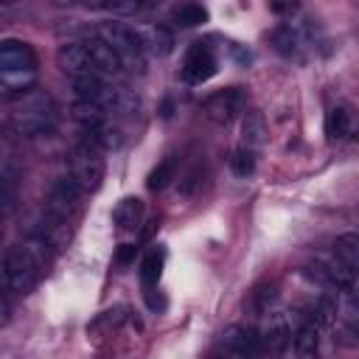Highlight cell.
<instances>
[{"mask_svg": "<svg viewBox=\"0 0 359 359\" xmlns=\"http://www.w3.org/2000/svg\"><path fill=\"white\" fill-rule=\"evenodd\" d=\"M50 252H53V247H48L36 236H28L22 244H11L3 255L6 289L14 294H28L36 286L42 269L50 264Z\"/></svg>", "mask_w": 359, "mask_h": 359, "instance_id": "6da1fadb", "label": "cell"}, {"mask_svg": "<svg viewBox=\"0 0 359 359\" xmlns=\"http://www.w3.org/2000/svg\"><path fill=\"white\" fill-rule=\"evenodd\" d=\"M8 126L22 137H36L50 132L56 123V104L45 90H31L17 98H8Z\"/></svg>", "mask_w": 359, "mask_h": 359, "instance_id": "7a4b0ae2", "label": "cell"}, {"mask_svg": "<svg viewBox=\"0 0 359 359\" xmlns=\"http://www.w3.org/2000/svg\"><path fill=\"white\" fill-rule=\"evenodd\" d=\"M95 36H101L123 62L126 70H135V73H143L146 70V45H143V36L129 28L126 22H101Z\"/></svg>", "mask_w": 359, "mask_h": 359, "instance_id": "3957f363", "label": "cell"}, {"mask_svg": "<svg viewBox=\"0 0 359 359\" xmlns=\"http://www.w3.org/2000/svg\"><path fill=\"white\" fill-rule=\"evenodd\" d=\"M70 177L76 180V185L81 191H98L101 182H104V160H101V151L79 143L73 151H70Z\"/></svg>", "mask_w": 359, "mask_h": 359, "instance_id": "277c9868", "label": "cell"}, {"mask_svg": "<svg viewBox=\"0 0 359 359\" xmlns=\"http://www.w3.org/2000/svg\"><path fill=\"white\" fill-rule=\"evenodd\" d=\"M81 188L76 185V180L67 174V177H59L50 191H48V199H45V213L62 219V222H70V216L76 213L79 202H81Z\"/></svg>", "mask_w": 359, "mask_h": 359, "instance_id": "5b68a950", "label": "cell"}, {"mask_svg": "<svg viewBox=\"0 0 359 359\" xmlns=\"http://www.w3.org/2000/svg\"><path fill=\"white\" fill-rule=\"evenodd\" d=\"M241 101H244V98H241V90H238V87H224V90H216L213 95L205 98L202 112H205L208 121H213V123H219V126H227V123L238 115Z\"/></svg>", "mask_w": 359, "mask_h": 359, "instance_id": "8992f818", "label": "cell"}, {"mask_svg": "<svg viewBox=\"0 0 359 359\" xmlns=\"http://www.w3.org/2000/svg\"><path fill=\"white\" fill-rule=\"evenodd\" d=\"M0 73H36V53L22 39L0 42Z\"/></svg>", "mask_w": 359, "mask_h": 359, "instance_id": "52a82bcc", "label": "cell"}, {"mask_svg": "<svg viewBox=\"0 0 359 359\" xmlns=\"http://www.w3.org/2000/svg\"><path fill=\"white\" fill-rule=\"evenodd\" d=\"M216 67L219 65H216V56H213L210 45L194 42L185 53V62H182V79L191 81V84H202L216 73Z\"/></svg>", "mask_w": 359, "mask_h": 359, "instance_id": "ba28073f", "label": "cell"}, {"mask_svg": "<svg viewBox=\"0 0 359 359\" xmlns=\"http://www.w3.org/2000/svg\"><path fill=\"white\" fill-rule=\"evenodd\" d=\"M222 345H224V359H255L261 348V337H255L252 328L230 325L222 334Z\"/></svg>", "mask_w": 359, "mask_h": 359, "instance_id": "9c48e42d", "label": "cell"}, {"mask_svg": "<svg viewBox=\"0 0 359 359\" xmlns=\"http://www.w3.org/2000/svg\"><path fill=\"white\" fill-rule=\"evenodd\" d=\"M87 53H90V62H93V73L101 76V79H118L126 67L121 62V56L101 39V36H90L87 42Z\"/></svg>", "mask_w": 359, "mask_h": 359, "instance_id": "30bf717a", "label": "cell"}, {"mask_svg": "<svg viewBox=\"0 0 359 359\" xmlns=\"http://www.w3.org/2000/svg\"><path fill=\"white\" fill-rule=\"evenodd\" d=\"M56 65H59V70L70 81L93 73V62H90V53H87V45L84 42H65L59 48V53H56Z\"/></svg>", "mask_w": 359, "mask_h": 359, "instance_id": "8fae6325", "label": "cell"}, {"mask_svg": "<svg viewBox=\"0 0 359 359\" xmlns=\"http://www.w3.org/2000/svg\"><path fill=\"white\" fill-rule=\"evenodd\" d=\"M98 104H101L107 112L112 109V112H118V115H135L137 107H140L137 95H135L129 87H123V84H107V90H104V95H101Z\"/></svg>", "mask_w": 359, "mask_h": 359, "instance_id": "7c38bea8", "label": "cell"}, {"mask_svg": "<svg viewBox=\"0 0 359 359\" xmlns=\"http://www.w3.org/2000/svg\"><path fill=\"white\" fill-rule=\"evenodd\" d=\"M289 323H286V317L280 314V311H275V309H269L266 314H264V328H261V342L266 345V348H272V351H283L286 348V342H289Z\"/></svg>", "mask_w": 359, "mask_h": 359, "instance_id": "4fadbf2b", "label": "cell"}, {"mask_svg": "<svg viewBox=\"0 0 359 359\" xmlns=\"http://www.w3.org/2000/svg\"><path fill=\"white\" fill-rule=\"evenodd\" d=\"M292 348H294L297 359H317V353H320V328L314 323H300L297 331H294Z\"/></svg>", "mask_w": 359, "mask_h": 359, "instance_id": "5bb4252c", "label": "cell"}, {"mask_svg": "<svg viewBox=\"0 0 359 359\" xmlns=\"http://www.w3.org/2000/svg\"><path fill=\"white\" fill-rule=\"evenodd\" d=\"M272 45L278 53L289 56V59H300V48H303V34L292 25V22H283L272 31Z\"/></svg>", "mask_w": 359, "mask_h": 359, "instance_id": "9a60e30c", "label": "cell"}, {"mask_svg": "<svg viewBox=\"0 0 359 359\" xmlns=\"http://www.w3.org/2000/svg\"><path fill=\"white\" fill-rule=\"evenodd\" d=\"M353 132V112L348 104H337L331 107L328 118H325V135L331 140H345Z\"/></svg>", "mask_w": 359, "mask_h": 359, "instance_id": "2e32d148", "label": "cell"}, {"mask_svg": "<svg viewBox=\"0 0 359 359\" xmlns=\"http://www.w3.org/2000/svg\"><path fill=\"white\" fill-rule=\"evenodd\" d=\"M81 143L104 154V151H115V149H121L123 135H121L118 129H112V126H107V123H104V126H98V129H84Z\"/></svg>", "mask_w": 359, "mask_h": 359, "instance_id": "e0dca14e", "label": "cell"}, {"mask_svg": "<svg viewBox=\"0 0 359 359\" xmlns=\"http://www.w3.org/2000/svg\"><path fill=\"white\" fill-rule=\"evenodd\" d=\"M140 219H143V202L137 199V196H126V199H121L118 205H115V210H112V222H115V227L118 230H135L137 224H140Z\"/></svg>", "mask_w": 359, "mask_h": 359, "instance_id": "ac0fdd59", "label": "cell"}, {"mask_svg": "<svg viewBox=\"0 0 359 359\" xmlns=\"http://www.w3.org/2000/svg\"><path fill=\"white\" fill-rule=\"evenodd\" d=\"M241 137H244V146L247 149H258L266 143V121L258 109H250L244 112V121H241Z\"/></svg>", "mask_w": 359, "mask_h": 359, "instance_id": "d6986e66", "label": "cell"}, {"mask_svg": "<svg viewBox=\"0 0 359 359\" xmlns=\"http://www.w3.org/2000/svg\"><path fill=\"white\" fill-rule=\"evenodd\" d=\"M140 36H143L146 50L154 53V56H168V53L174 50V34H171V28H165V25H149Z\"/></svg>", "mask_w": 359, "mask_h": 359, "instance_id": "ffe728a7", "label": "cell"}, {"mask_svg": "<svg viewBox=\"0 0 359 359\" xmlns=\"http://www.w3.org/2000/svg\"><path fill=\"white\" fill-rule=\"evenodd\" d=\"M70 115H73V121L81 123L84 129H98V126H104V121H107V109H104L101 104H95V101H76L73 109H70Z\"/></svg>", "mask_w": 359, "mask_h": 359, "instance_id": "44dd1931", "label": "cell"}, {"mask_svg": "<svg viewBox=\"0 0 359 359\" xmlns=\"http://www.w3.org/2000/svg\"><path fill=\"white\" fill-rule=\"evenodd\" d=\"M334 258L359 272V236H353V233L339 236V238L334 241Z\"/></svg>", "mask_w": 359, "mask_h": 359, "instance_id": "7402d4cb", "label": "cell"}, {"mask_svg": "<svg viewBox=\"0 0 359 359\" xmlns=\"http://www.w3.org/2000/svg\"><path fill=\"white\" fill-rule=\"evenodd\" d=\"M171 17H174L177 25L194 28V25H202V22L208 20V11H205V6H199V3H180V6L171 8Z\"/></svg>", "mask_w": 359, "mask_h": 359, "instance_id": "603a6c76", "label": "cell"}, {"mask_svg": "<svg viewBox=\"0 0 359 359\" xmlns=\"http://www.w3.org/2000/svg\"><path fill=\"white\" fill-rule=\"evenodd\" d=\"M174 177H177V157L171 154V157H165L163 163H157V165L151 168L146 185H149V191H163V188H168V182H171Z\"/></svg>", "mask_w": 359, "mask_h": 359, "instance_id": "cb8c5ba5", "label": "cell"}, {"mask_svg": "<svg viewBox=\"0 0 359 359\" xmlns=\"http://www.w3.org/2000/svg\"><path fill=\"white\" fill-rule=\"evenodd\" d=\"M160 272H163V250H151V252L143 258V264H140V280H143V286H146V289L157 286Z\"/></svg>", "mask_w": 359, "mask_h": 359, "instance_id": "d4e9b609", "label": "cell"}, {"mask_svg": "<svg viewBox=\"0 0 359 359\" xmlns=\"http://www.w3.org/2000/svg\"><path fill=\"white\" fill-rule=\"evenodd\" d=\"M230 171L236 177H250L255 171V151L247 149V146H238L233 154H230Z\"/></svg>", "mask_w": 359, "mask_h": 359, "instance_id": "484cf974", "label": "cell"}, {"mask_svg": "<svg viewBox=\"0 0 359 359\" xmlns=\"http://www.w3.org/2000/svg\"><path fill=\"white\" fill-rule=\"evenodd\" d=\"M3 213L8 216L11 210H14V177H11V168H3Z\"/></svg>", "mask_w": 359, "mask_h": 359, "instance_id": "4316f807", "label": "cell"}, {"mask_svg": "<svg viewBox=\"0 0 359 359\" xmlns=\"http://www.w3.org/2000/svg\"><path fill=\"white\" fill-rule=\"evenodd\" d=\"M135 250H137V247H132V244H123V247L118 250V264H129V261L135 258Z\"/></svg>", "mask_w": 359, "mask_h": 359, "instance_id": "83f0119b", "label": "cell"}, {"mask_svg": "<svg viewBox=\"0 0 359 359\" xmlns=\"http://www.w3.org/2000/svg\"><path fill=\"white\" fill-rule=\"evenodd\" d=\"M356 297H359V289H356Z\"/></svg>", "mask_w": 359, "mask_h": 359, "instance_id": "f1b7e54d", "label": "cell"}, {"mask_svg": "<svg viewBox=\"0 0 359 359\" xmlns=\"http://www.w3.org/2000/svg\"><path fill=\"white\" fill-rule=\"evenodd\" d=\"M216 359H224V356H216Z\"/></svg>", "mask_w": 359, "mask_h": 359, "instance_id": "f546056e", "label": "cell"}]
</instances>
